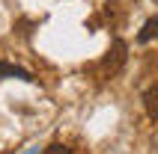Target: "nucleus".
Returning a JSON list of instances; mask_svg holds the SVG:
<instances>
[{"label":"nucleus","instance_id":"nucleus-1","mask_svg":"<svg viewBox=\"0 0 158 154\" xmlns=\"http://www.w3.org/2000/svg\"><path fill=\"white\" fill-rule=\"evenodd\" d=\"M128 48H125V42L123 39H114V44H110V51L102 56V62H98L96 68H98V74L102 77H116L119 71H123V65H125V56H128Z\"/></svg>","mask_w":158,"mask_h":154},{"label":"nucleus","instance_id":"nucleus-2","mask_svg":"<svg viewBox=\"0 0 158 154\" xmlns=\"http://www.w3.org/2000/svg\"><path fill=\"white\" fill-rule=\"evenodd\" d=\"M143 107H146V113H149L152 119H158V83L143 95Z\"/></svg>","mask_w":158,"mask_h":154},{"label":"nucleus","instance_id":"nucleus-3","mask_svg":"<svg viewBox=\"0 0 158 154\" xmlns=\"http://www.w3.org/2000/svg\"><path fill=\"white\" fill-rule=\"evenodd\" d=\"M152 39H158V18H149L143 24V30L137 33V42H152Z\"/></svg>","mask_w":158,"mask_h":154},{"label":"nucleus","instance_id":"nucleus-4","mask_svg":"<svg viewBox=\"0 0 158 154\" xmlns=\"http://www.w3.org/2000/svg\"><path fill=\"white\" fill-rule=\"evenodd\" d=\"M45 154H72L66 145H51V148H45Z\"/></svg>","mask_w":158,"mask_h":154},{"label":"nucleus","instance_id":"nucleus-5","mask_svg":"<svg viewBox=\"0 0 158 154\" xmlns=\"http://www.w3.org/2000/svg\"><path fill=\"white\" fill-rule=\"evenodd\" d=\"M155 3H158V0H155Z\"/></svg>","mask_w":158,"mask_h":154}]
</instances>
